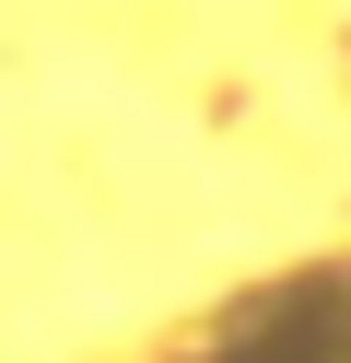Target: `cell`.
Returning a JSON list of instances; mask_svg holds the SVG:
<instances>
[{
    "label": "cell",
    "mask_w": 351,
    "mask_h": 363,
    "mask_svg": "<svg viewBox=\"0 0 351 363\" xmlns=\"http://www.w3.org/2000/svg\"><path fill=\"white\" fill-rule=\"evenodd\" d=\"M164 363H351V258L269 269L223 316H199Z\"/></svg>",
    "instance_id": "cell-1"
}]
</instances>
